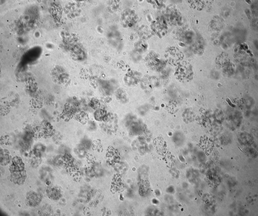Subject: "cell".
<instances>
[{"label": "cell", "instance_id": "7c38bea8", "mask_svg": "<svg viewBox=\"0 0 258 216\" xmlns=\"http://www.w3.org/2000/svg\"><path fill=\"white\" fill-rule=\"evenodd\" d=\"M83 73H85V70H84V69L83 70Z\"/></svg>", "mask_w": 258, "mask_h": 216}, {"label": "cell", "instance_id": "2e32d148", "mask_svg": "<svg viewBox=\"0 0 258 216\" xmlns=\"http://www.w3.org/2000/svg\"><path fill=\"white\" fill-rule=\"evenodd\" d=\"M80 78H81V79H82V77H81V76H80Z\"/></svg>", "mask_w": 258, "mask_h": 216}, {"label": "cell", "instance_id": "6da1fadb", "mask_svg": "<svg viewBox=\"0 0 258 216\" xmlns=\"http://www.w3.org/2000/svg\"><path fill=\"white\" fill-rule=\"evenodd\" d=\"M43 197L42 195L40 193L33 191H30L26 195V201L29 207H35L40 204Z\"/></svg>", "mask_w": 258, "mask_h": 216}, {"label": "cell", "instance_id": "7a4b0ae2", "mask_svg": "<svg viewBox=\"0 0 258 216\" xmlns=\"http://www.w3.org/2000/svg\"><path fill=\"white\" fill-rule=\"evenodd\" d=\"M25 164L22 159L15 156L12 159L9 165V169L11 173L24 170Z\"/></svg>", "mask_w": 258, "mask_h": 216}, {"label": "cell", "instance_id": "e0dca14e", "mask_svg": "<svg viewBox=\"0 0 258 216\" xmlns=\"http://www.w3.org/2000/svg\"><path fill=\"white\" fill-rule=\"evenodd\" d=\"M81 72H80V74H81Z\"/></svg>", "mask_w": 258, "mask_h": 216}, {"label": "cell", "instance_id": "ba28073f", "mask_svg": "<svg viewBox=\"0 0 258 216\" xmlns=\"http://www.w3.org/2000/svg\"><path fill=\"white\" fill-rule=\"evenodd\" d=\"M39 213L41 216H50L52 215L53 211L51 206L48 204H46L41 208Z\"/></svg>", "mask_w": 258, "mask_h": 216}, {"label": "cell", "instance_id": "52a82bcc", "mask_svg": "<svg viewBox=\"0 0 258 216\" xmlns=\"http://www.w3.org/2000/svg\"><path fill=\"white\" fill-rule=\"evenodd\" d=\"M138 185L139 188V193L142 196H145L148 190L149 183L147 181L142 180L138 183Z\"/></svg>", "mask_w": 258, "mask_h": 216}, {"label": "cell", "instance_id": "30bf717a", "mask_svg": "<svg viewBox=\"0 0 258 216\" xmlns=\"http://www.w3.org/2000/svg\"><path fill=\"white\" fill-rule=\"evenodd\" d=\"M93 146L96 150H99L100 151L101 149V146L100 143L97 141H96L93 143Z\"/></svg>", "mask_w": 258, "mask_h": 216}, {"label": "cell", "instance_id": "9c48e42d", "mask_svg": "<svg viewBox=\"0 0 258 216\" xmlns=\"http://www.w3.org/2000/svg\"><path fill=\"white\" fill-rule=\"evenodd\" d=\"M167 108L168 112L171 114L174 113L178 110L177 102L175 100L170 101L167 105Z\"/></svg>", "mask_w": 258, "mask_h": 216}, {"label": "cell", "instance_id": "5b68a950", "mask_svg": "<svg viewBox=\"0 0 258 216\" xmlns=\"http://www.w3.org/2000/svg\"><path fill=\"white\" fill-rule=\"evenodd\" d=\"M11 158L10 154L6 149H2L0 151V164L3 166H6L10 162Z\"/></svg>", "mask_w": 258, "mask_h": 216}, {"label": "cell", "instance_id": "8fae6325", "mask_svg": "<svg viewBox=\"0 0 258 216\" xmlns=\"http://www.w3.org/2000/svg\"><path fill=\"white\" fill-rule=\"evenodd\" d=\"M238 148H239V149H240V150H241V151L242 152H243V151H242V150H241V148H240V147H239V146H238Z\"/></svg>", "mask_w": 258, "mask_h": 216}, {"label": "cell", "instance_id": "9a60e30c", "mask_svg": "<svg viewBox=\"0 0 258 216\" xmlns=\"http://www.w3.org/2000/svg\"><path fill=\"white\" fill-rule=\"evenodd\" d=\"M83 68H82V70H83Z\"/></svg>", "mask_w": 258, "mask_h": 216}, {"label": "cell", "instance_id": "3957f363", "mask_svg": "<svg viewBox=\"0 0 258 216\" xmlns=\"http://www.w3.org/2000/svg\"><path fill=\"white\" fill-rule=\"evenodd\" d=\"M27 177L26 171L24 170L11 173L10 179V181L14 184L21 185L24 183Z\"/></svg>", "mask_w": 258, "mask_h": 216}, {"label": "cell", "instance_id": "5bb4252c", "mask_svg": "<svg viewBox=\"0 0 258 216\" xmlns=\"http://www.w3.org/2000/svg\"><path fill=\"white\" fill-rule=\"evenodd\" d=\"M88 74H87V76H88Z\"/></svg>", "mask_w": 258, "mask_h": 216}, {"label": "cell", "instance_id": "8992f818", "mask_svg": "<svg viewBox=\"0 0 258 216\" xmlns=\"http://www.w3.org/2000/svg\"><path fill=\"white\" fill-rule=\"evenodd\" d=\"M46 194L48 197L54 200L58 199L59 196V191L54 187H50L47 188L46 190Z\"/></svg>", "mask_w": 258, "mask_h": 216}, {"label": "cell", "instance_id": "4fadbf2b", "mask_svg": "<svg viewBox=\"0 0 258 216\" xmlns=\"http://www.w3.org/2000/svg\"><path fill=\"white\" fill-rule=\"evenodd\" d=\"M86 70H87V72H88V70H87V69H86Z\"/></svg>", "mask_w": 258, "mask_h": 216}, {"label": "cell", "instance_id": "277c9868", "mask_svg": "<svg viewBox=\"0 0 258 216\" xmlns=\"http://www.w3.org/2000/svg\"><path fill=\"white\" fill-rule=\"evenodd\" d=\"M29 157L30 164L33 167L36 168L41 163V154L39 149H33L29 153Z\"/></svg>", "mask_w": 258, "mask_h": 216}]
</instances>
